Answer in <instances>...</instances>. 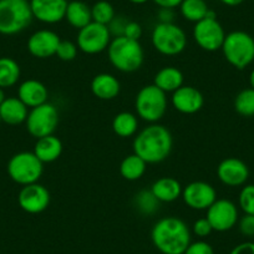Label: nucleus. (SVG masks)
I'll return each mask as SVG.
<instances>
[{
    "mask_svg": "<svg viewBox=\"0 0 254 254\" xmlns=\"http://www.w3.org/2000/svg\"><path fill=\"white\" fill-rule=\"evenodd\" d=\"M173 138L167 127L151 124L136 135L133 140V153L140 156L146 163H160L170 156Z\"/></svg>",
    "mask_w": 254,
    "mask_h": 254,
    "instance_id": "1",
    "label": "nucleus"
},
{
    "mask_svg": "<svg viewBox=\"0 0 254 254\" xmlns=\"http://www.w3.org/2000/svg\"><path fill=\"white\" fill-rule=\"evenodd\" d=\"M151 239L162 254H183L190 244V231L178 217H163L153 226Z\"/></svg>",
    "mask_w": 254,
    "mask_h": 254,
    "instance_id": "2",
    "label": "nucleus"
},
{
    "mask_svg": "<svg viewBox=\"0 0 254 254\" xmlns=\"http://www.w3.org/2000/svg\"><path fill=\"white\" fill-rule=\"evenodd\" d=\"M107 56L115 69L127 74L141 69L145 60V53L140 41L126 36L112 39L107 48Z\"/></svg>",
    "mask_w": 254,
    "mask_h": 254,
    "instance_id": "3",
    "label": "nucleus"
},
{
    "mask_svg": "<svg viewBox=\"0 0 254 254\" xmlns=\"http://www.w3.org/2000/svg\"><path fill=\"white\" fill-rule=\"evenodd\" d=\"M29 0H0V34L15 35L33 21Z\"/></svg>",
    "mask_w": 254,
    "mask_h": 254,
    "instance_id": "4",
    "label": "nucleus"
},
{
    "mask_svg": "<svg viewBox=\"0 0 254 254\" xmlns=\"http://www.w3.org/2000/svg\"><path fill=\"white\" fill-rule=\"evenodd\" d=\"M221 50L229 65L243 70L254 61V39L246 31H232L226 35Z\"/></svg>",
    "mask_w": 254,
    "mask_h": 254,
    "instance_id": "5",
    "label": "nucleus"
},
{
    "mask_svg": "<svg viewBox=\"0 0 254 254\" xmlns=\"http://www.w3.org/2000/svg\"><path fill=\"white\" fill-rule=\"evenodd\" d=\"M168 101L166 92L156 85H146L136 95V114L148 124H157L167 111Z\"/></svg>",
    "mask_w": 254,
    "mask_h": 254,
    "instance_id": "6",
    "label": "nucleus"
},
{
    "mask_svg": "<svg viewBox=\"0 0 254 254\" xmlns=\"http://www.w3.org/2000/svg\"><path fill=\"white\" fill-rule=\"evenodd\" d=\"M151 43L156 51L165 56L180 55L187 48V35L175 23H158L151 34Z\"/></svg>",
    "mask_w": 254,
    "mask_h": 254,
    "instance_id": "7",
    "label": "nucleus"
},
{
    "mask_svg": "<svg viewBox=\"0 0 254 254\" xmlns=\"http://www.w3.org/2000/svg\"><path fill=\"white\" fill-rule=\"evenodd\" d=\"M9 177L20 186L38 183L44 173V163L34 152H18L9 160L6 166Z\"/></svg>",
    "mask_w": 254,
    "mask_h": 254,
    "instance_id": "8",
    "label": "nucleus"
},
{
    "mask_svg": "<svg viewBox=\"0 0 254 254\" xmlns=\"http://www.w3.org/2000/svg\"><path fill=\"white\" fill-rule=\"evenodd\" d=\"M26 130L36 140L45 136L54 135L59 125V111L50 102L34 107L26 117Z\"/></svg>",
    "mask_w": 254,
    "mask_h": 254,
    "instance_id": "9",
    "label": "nucleus"
},
{
    "mask_svg": "<svg viewBox=\"0 0 254 254\" xmlns=\"http://www.w3.org/2000/svg\"><path fill=\"white\" fill-rule=\"evenodd\" d=\"M111 38L112 36L106 25L91 21L89 25L79 30L76 45L84 54L96 55L107 50L112 40Z\"/></svg>",
    "mask_w": 254,
    "mask_h": 254,
    "instance_id": "10",
    "label": "nucleus"
},
{
    "mask_svg": "<svg viewBox=\"0 0 254 254\" xmlns=\"http://www.w3.org/2000/svg\"><path fill=\"white\" fill-rule=\"evenodd\" d=\"M192 34L197 45L208 53L221 50L227 35L222 24L212 18H204L194 24Z\"/></svg>",
    "mask_w": 254,
    "mask_h": 254,
    "instance_id": "11",
    "label": "nucleus"
},
{
    "mask_svg": "<svg viewBox=\"0 0 254 254\" xmlns=\"http://www.w3.org/2000/svg\"><path fill=\"white\" fill-rule=\"evenodd\" d=\"M182 199L187 207L194 211H207L217 199L214 187L203 181H194L183 188Z\"/></svg>",
    "mask_w": 254,
    "mask_h": 254,
    "instance_id": "12",
    "label": "nucleus"
},
{
    "mask_svg": "<svg viewBox=\"0 0 254 254\" xmlns=\"http://www.w3.org/2000/svg\"><path fill=\"white\" fill-rule=\"evenodd\" d=\"M238 208L229 199H216L207 209V217L212 229L216 232H227L238 222Z\"/></svg>",
    "mask_w": 254,
    "mask_h": 254,
    "instance_id": "13",
    "label": "nucleus"
},
{
    "mask_svg": "<svg viewBox=\"0 0 254 254\" xmlns=\"http://www.w3.org/2000/svg\"><path fill=\"white\" fill-rule=\"evenodd\" d=\"M50 192L40 183L23 186L18 194L19 207L29 214H39L50 204Z\"/></svg>",
    "mask_w": 254,
    "mask_h": 254,
    "instance_id": "14",
    "label": "nucleus"
},
{
    "mask_svg": "<svg viewBox=\"0 0 254 254\" xmlns=\"http://www.w3.org/2000/svg\"><path fill=\"white\" fill-rule=\"evenodd\" d=\"M33 18L44 24H58L65 20L67 0H29Z\"/></svg>",
    "mask_w": 254,
    "mask_h": 254,
    "instance_id": "15",
    "label": "nucleus"
},
{
    "mask_svg": "<svg viewBox=\"0 0 254 254\" xmlns=\"http://www.w3.org/2000/svg\"><path fill=\"white\" fill-rule=\"evenodd\" d=\"M61 39L55 31L41 29L31 34L28 39V51L30 55L38 59H49L56 55V50Z\"/></svg>",
    "mask_w": 254,
    "mask_h": 254,
    "instance_id": "16",
    "label": "nucleus"
},
{
    "mask_svg": "<svg viewBox=\"0 0 254 254\" xmlns=\"http://www.w3.org/2000/svg\"><path fill=\"white\" fill-rule=\"evenodd\" d=\"M217 176L223 185L228 187H239L248 180L249 168L239 158L229 157L219 163L217 167Z\"/></svg>",
    "mask_w": 254,
    "mask_h": 254,
    "instance_id": "17",
    "label": "nucleus"
},
{
    "mask_svg": "<svg viewBox=\"0 0 254 254\" xmlns=\"http://www.w3.org/2000/svg\"><path fill=\"white\" fill-rule=\"evenodd\" d=\"M175 110L185 115H193L201 111L204 105V97L199 90L193 86H181L171 97Z\"/></svg>",
    "mask_w": 254,
    "mask_h": 254,
    "instance_id": "18",
    "label": "nucleus"
},
{
    "mask_svg": "<svg viewBox=\"0 0 254 254\" xmlns=\"http://www.w3.org/2000/svg\"><path fill=\"white\" fill-rule=\"evenodd\" d=\"M18 97L28 109H34L48 102V87L38 80H25L19 85Z\"/></svg>",
    "mask_w": 254,
    "mask_h": 254,
    "instance_id": "19",
    "label": "nucleus"
},
{
    "mask_svg": "<svg viewBox=\"0 0 254 254\" xmlns=\"http://www.w3.org/2000/svg\"><path fill=\"white\" fill-rule=\"evenodd\" d=\"M121 85L114 75L102 72L96 75L91 81V92L95 97L104 101H110L119 96Z\"/></svg>",
    "mask_w": 254,
    "mask_h": 254,
    "instance_id": "20",
    "label": "nucleus"
},
{
    "mask_svg": "<svg viewBox=\"0 0 254 254\" xmlns=\"http://www.w3.org/2000/svg\"><path fill=\"white\" fill-rule=\"evenodd\" d=\"M28 114V107L18 96L6 97L3 104L0 105V120L10 126L24 124L26 121Z\"/></svg>",
    "mask_w": 254,
    "mask_h": 254,
    "instance_id": "21",
    "label": "nucleus"
},
{
    "mask_svg": "<svg viewBox=\"0 0 254 254\" xmlns=\"http://www.w3.org/2000/svg\"><path fill=\"white\" fill-rule=\"evenodd\" d=\"M183 187L176 178L161 177L151 186V192L161 203H171L182 196Z\"/></svg>",
    "mask_w": 254,
    "mask_h": 254,
    "instance_id": "22",
    "label": "nucleus"
},
{
    "mask_svg": "<svg viewBox=\"0 0 254 254\" xmlns=\"http://www.w3.org/2000/svg\"><path fill=\"white\" fill-rule=\"evenodd\" d=\"M33 152L43 163L55 162L63 153V142L54 135L45 136L36 140Z\"/></svg>",
    "mask_w": 254,
    "mask_h": 254,
    "instance_id": "23",
    "label": "nucleus"
},
{
    "mask_svg": "<svg viewBox=\"0 0 254 254\" xmlns=\"http://www.w3.org/2000/svg\"><path fill=\"white\" fill-rule=\"evenodd\" d=\"M65 20L69 23V25L77 29V30L85 28L92 21L91 6L87 5L85 1H81V0L69 1L66 14H65Z\"/></svg>",
    "mask_w": 254,
    "mask_h": 254,
    "instance_id": "24",
    "label": "nucleus"
},
{
    "mask_svg": "<svg viewBox=\"0 0 254 254\" xmlns=\"http://www.w3.org/2000/svg\"><path fill=\"white\" fill-rule=\"evenodd\" d=\"M183 74L180 69L175 66H166L162 67L153 79V85L162 90L163 92H175L176 90L183 86Z\"/></svg>",
    "mask_w": 254,
    "mask_h": 254,
    "instance_id": "25",
    "label": "nucleus"
},
{
    "mask_svg": "<svg viewBox=\"0 0 254 254\" xmlns=\"http://www.w3.org/2000/svg\"><path fill=\"white\" fill-rule=\"evenodd\" d=\"M112 130L119 137H132L138 130L137 116L132 112H120L112 120Z\"/></svg>",
    "mask_w": 254,
    "mask_h": 254,
    "instance_id": "26",
    "label": "nucleus"
},
{
    "mask_svg": "<svg viewBox=\"0 0 254 254\" xmlns=\"http://www.w3.org/2000/svg\"><path fill=\"white\" fill-rule=\"evenodd\" d=\"M147 163L136 153L128 155L122 160L120 165V173L127 181H137L145 175Z\"/></svg>",
    "mask_w": 254,
    "mask_h": 254,
    "instance_id": "27",
    "label": "nucleus"
},
{
    "mask_svg": "<svg viewBox=\"0 0 254 254\" xmlns=\"http://www.w3.org/2000/svg\"><path fill=\"white\" fill-rule=\"evenodd\" d=\"M178 8L183 19L194 24L206 18L209 10L206 0H183Z\"/></svg>",
    "mask_w": 254,
    "mask_h": 254,
    "instance_id": "28",
    "label": "nucleus"
},
{
    "mask_svg": "<svg viewBox=\"0 0 254 254\" xmlns=\"http://www.w3.org/2000/svg\"><path fill=\"white\" fill-rule=\"evenodd\" d=\"M20 66L14 59L3 56L0 58V87L8 89L14 86L20 79Z\"/></svg>",
    "mask_w": 254,
    "mask_h": 254,
    "instance_id": "29",
    "label": "nucleus"
},
{
    "mask_svg": "<svg viewBox=\"0 0 254 254\" xmlns=\"http://www.w3.org/2000/svg\"><path fill=\"white\" fill-rule=\"evenodd\" d=\"M160 203L161 202L156 198L155 194L151 192V190H140L135 196L136 208H137L140 213L145 214V216L155 214L158 211V208H160Z\"/></svg>",
    "mask_w": 254,
    "mask_h": 254,
    "instance_id": "30",
    "label": "nucleus"
},
{
    "mask_svg": "<svg viewBox=\"0 0 254 254\" xmlns=\"http://www.w3.org/2000/svg\"><path fill=\"white\" fill-rule=\"evenodd\" d=\"M234 109L241 116H254V90L252 87L239 92L234 100Z\"/></svg>",
    "mask_w": 254,
    "mask_h": 254,
    "instance_id": "31",
    "label": "nucleus"
},
{
    "mask_svg": "<svg viewBox=\"0 0 254 254\" xmlns=\"http://www.w3.org/2000/svg\"><path fill=\"white\" fill-rule=\"evenodd\" d=\"M92 21L95 23L102 24V25H109L112 21V19L116 16L115 8L111 3L107 0H99L94 5L91 6Z\"/></svg>",
    "mask_w": 254,
    "mask_h": 254,
    "instance_id": "32",
    "label": "nucleus"
},
{
    "mask_svg": "<svg viewBox=\"0 0 254 254\" xmlns=\"http://www.w3.org/2000/svg\"><path fill=\"white\" fill-rule=\"evenodd\" d=\"M238 202L244 214H254V185H247L242 188Z\"/></svg>",
    "mask_w": 254,
    "mask_h": 254,
    "instance_id": "33",
    "label": "nucleus"
},
{
    "mask_svg": "<svg viewBox=\"0 0 254 254\" xmlns=\"http://www.w3.org/2000/svg\"><path fill=\"white\" fill-rule=\"evenodd\" d=\"M79 48L75 43L69 40H61L56 50V56L63 61H72L76 59Z\"/></svg>",
    "mask_w": 254,
    "mask_h": 254,
    "instance_id": "34",
    "label": "nucleus"
},
{
    "mask_svg": "<svg viewBox=\"0 0 254 254\" xmlns=\"http://www.w3.org/2000/svg\"><path fill=\"white\" fill-rule=\"evenodd\" d=\"M127 23H128V20H127L126 18H124V16H115V18L112 19L111 23L107 25V28H109V31H110V34H111L112 38L124 36L125 28H126Z\"/></svg>",
    "mask_w": 254,
    "mask_h": 254,
    "instance_id": "35",
    "label": "nucleus"
},
{
    "mask_svg": "<svg viewBox=\"0 0 254 254\" xmlns=\"http://www.w3.org/2000/svg\"><path fill=\"white\" fill-rule=\"evenodd\" d=\"M183 254H214V251L209 243L198 241L190 243Z\"/></svg>",
    "mask_w": 254,
    "mask_h": 254,
    "instance_id": "36",
    "label": "nucleus"
},
{
    "mask_svg": "<svg viewBox=\"0 0 254 254\" xmlns=\"http://www.w3.org/2000/svg\"><path fill=\"white\" fill-rule=\"evenodd\" d=\"M192 229H193V233L196 234L197 237H201V238H204V237L209 236V234L212 233V231H213V229H212L211 223H209L207 218L197 219V221L193 223Z\"/></svg>",
    "mask_w": 254,
    "mask_h": 254,
    "instance_id": "37",
    "label": "nucleus"
},
{
    "mask_svg": "<svg viewBox=\"0 0 254 254\" xmlns=\"http://www.w3.org/2000/svg\"><path fill=\"white\" fill-rule=\"evenodd\" d=\"M239 231L246 237H254V214H244L239 221Z\"/></svg>",
    "mask_w": 254,
    "mask_h": 254,
    "instance_id": "38",
    "label": "nucleus"
},
{
    "mask_svg": "<svg viewBox=\"0 0 254 254\" xmlns=\"http://www.w3.org/2000/svg\"><path fill=\"white\" fill-rule=\"evenodd\" d=\"M124 36L138 41L141 39V36H142V26L138 23H136V21L128 20L126 28H125Z\"/></svg>",
    "mask_w": 254,
    "mask_h": 254,
    "instance_id": "39",
    "label": "nucleus"
},
{
    "mask_svg": "<svg viewBox=\"0 0 254 254\" xmlns=\"http://www.w3.org/2000/svg\"><path fill=\"white\" fill-rule=\"evenodd\" d=\"M157 18L160 23H173V20H175V9L160 8L157 13Z\"/></svg>",
    "mask_w": 254,
    "mask_h": 254,
    "instance_id": "40",
    "label": "nucleus"
},
{
    "mask_svg": "<svg viewBox=\"0 0 254 254\" xmlns=\"http://www.w3.org/2000/svg\"><path fill=\"white\" fill-rule=\"evenodd\" d=\"M229 254H254V243L253 242H244L238 244L232 249Z\"/></svg>",
    "mask_w": 254,
    "mask_h": 254,
    "instance_id": "41",
    "label": "nucleus"
},
{
    "mask_svg": "<svg viewBox=\"0 0 254 254\" xmlns=\"http://www.w3.org/2000/svg\"><path fill=\"white\" fill-rule=\"evenodd\" d=\"M152 1L156 5L160 6V8L175 9L181 5V3H182L183 0H152Z\"/></svg>",
    "mask_w": 254,
    "mask_h": 254,
    "instance_id": "42",
    "label": "nucleus"
},
{
    "mask_svg": "<svg viewBox=\"0 0 254 254\" xmlns=\"http://www.w3.org/2000/svg\"><path fill=\"white\" fill-rule=\"evenodd\" d=\"M219 1L227 6H238L242 3H244V0H219Z\"/></svg>",
    "mask_w": 254,
    "mask_h": 254,
    "instance_id": "43",
    "label": "nucleus"
},
{
    "mask_svg": "<svg viewBox=\"0 0 254 254\" xmlns=\"http://www.w3.org/2000/svg\"><path fill=\"white\" fill-rule=\"evenodd\" d=\"M128 1L132 4H136V5H142V4H146L147 1H150V0H128Z\"/></svg>",
    "mask_w": 254,
    "mask_h": 254,
    "instance_id": "44",
    "label": "nucleus"
},
{
    "mask_svg": "<svg viewBox=\"0 0 254 254\" xmlns=\"http://www.w3.org/2000/svg\"><path fill=\"white\" fill-rule=\"evenodd\" d=\"M249 85L254 90V70H252L251 75H249Z\"/></svg>",
    "mask_w": 254,
    "mask_h": 254,
    "instance_id": "45",
    "label": "nucleus"
},
{
    "mask_svg": "<svg viewBox=\"0 0 254 254\" xmlns=\"http://www.w3.org/2000/svg\"><path fill=\"white\" fill-rule=\"evenodd\" d=\"M5 99H6V96H5V92H4V89H1V87H0V105L3 104L4 100Z\"/></svg>",
    "mask_w": 254,
    "mask_h": 254,
    "instance_id": "46",
    "label": "nucleus"
},
{
    "mask_svg": "<svg viewBox=\"0 0 254 254\" xmlns=\"http://www.w3.org/2000/svg\"><path fill=\"white\" fill-rule=\"evenodd\" d=\"M0 124H1V120H0Z\"/></svg>",
    "mask_w": 254,
    "mask_h": 254,
    "instance_id": "47",
    "label": "nucleus"
}]
</instances>
